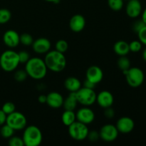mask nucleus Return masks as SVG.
I'll return each instance as SVG.
<instances>
[{"instance_id":"nucleus-32","label":"nucleus","mask_w":146,"mask_h":146,"mask_svg":"<svg viewBox=\"0 0 146 146\" xmlns=\"http://www.w3.org/2000/svg\"><path fill=\"white\" fill-rule=\"evenodd\" d=\"M27 76H28V75H27V73L26 72L25 69L18 70L14 74V78L18 82H22V81H25Z\"/></svg>"},{"instance_id":"nucleus-40","label":"nucleus","mask_w":146,"mask_h":146,"mask_svg":"<svg viewBox=\"0 0 146 146\" xmlns=\"http://www.w3.org/2000/svg\"><path fill=\"white\" fill-rule=\"evenodd\" d=\"M38 101L40 104H46V96L40 95L38 97Z\"/></svg>"},{"instance_id":"nucleus-43","label":"nucleus","mask_w":146,"mask_h":146,"mask_svg":"<svg viewBox=\"0 0 146 146\" xmlns=\"http://www.w3.org/2000/svg\"><path fill=\"white\" fill-rule=\"evenodd\" d=\"M143 58L144 61H146V48L143 51Z\"/></svg>"},{"instance_id":"nucleus-34","label":"nucleus","mask_w":146,"mask_h":146,"mask_svg":"<svg viewBox=\"0 0 146 146\" xmlns=\"http://www.w3.org/2000/svg\"><path fill=\"white\" fill-rule=\"evenodd\" d=\"M20 64H26L29 60L30 56L27 51H22L18 53Z\"/></svg>"},{"instance_id":"nucleus-25","label":"nucleus","mask_w":146,"mask_h":146,"mask_svg":"<svg viewBox=\"0 0 146 146\" xmlns=\"http://www.w3.org/2000/svg\"><path fill=\"white\" fill-rule=\"evenodd\" d=\"M108 7L113 11H121L124 5L123 0H108Z\"/></svg>"},{"instance_id":"nucleus-42","label":"nucleus","mask_w":146,"mask_h":146,"mask_svg":"<svg viewBox=\"0 0 146 146\" xmlns=\"http://www.w3.org/2000/svg\"><path fill=\"white\" fill-rule=\"evenodd\" d=\"M46 1H48V2H51V3H54V4H58L60 0H44Z\"/></svg>"},{"instance_id":"nucleus-24","label":"nucleus","mask_w":146,"mask_h":146,"mask_svg":"<svg viewBox=\"0 0 146 146\" xmlns=\"http://www.w3.org/2000/svg\"><path fill=\"white\" fill-rule=\"evenodd\" d=\"M14 130L11 127L7 125V123H4V125H1V128L0 129V134L1 136L4 138H10L11 136L14 135Z\"/></svg>"},{"instance_id":"nucleus-23","label":"nucleus","mask_w":146,"mask_h":146,"mask_svg":"<svg viewBox=\"0 0 146 146\" xmlns=\"http://www.w3.org/2000/svg\"><path fill=\"white\" fill-rule=\"evenodd\" d=\"M118 67L123 72L131 68V61L126 56H120L117 61Z\"/></svg>"},{"instance_id":"nucleus-29","label":"nucleus","mask_w":146,"mask_h":146,"mask_svg":"<svg viewBox=\"0 0 146 146\" xmlns=\"http://www.w3.org/2000/svg\"><path fill=\"white\" fill-rule=\"evenodd\" d=\"M1 110H2L7 115L16 111V106L15 105H14V104H13L12 102H6L5 104L2 106Z\"/></svg>"},{"instance_id":"nucleus-37","label":"nucleus","mask_w":146,"mask_h":146,"mask_svg":"<svg viewBox=\"0 0 146 146\" xmlns=\"http://www.w3.org/2000/svg\"><path fill=\"white\" fill-rule=\"evenodd\" d=\"M105 111H104V115L108 119H111V118H113L114 115H115V112H114V110L111 107H108V108H104Z\"/></svg>"},{"instance_id":"nucleus-27","label":"nucleus","mask_w":146,"mask_h":146,"mask_svg":"<svg viewBox=\"0 0 146 146\" xmlns=\"http://www.w3.org/2000/svg\"><path fill=\"white\" fill-rule=\"evenodd\" d=\"M20 43L22 45L26 46H29L32 45L33 42H34V38L31 34H28V33H24L21 35H20L19 37Z\"/></svg>"},{"instance_id":"nucleus-9","label":"nucleus","mask_w":146,"mask_h":146,"mask_svg":"<svg viewBox=\"0 0 146 146\" xmlns=\"http://www.w3.org/2000/svg\"><path fill=\"white\" fill-rule=\"evenodd\" d=\"M118 129L115 125L112 124H106L101 127L99 131L100 138L105 142L111 143L115 141L118 136Z\"/></svg>"},{"instance_id":"nucleus-41","label":"nucleus","mask_w":146,"mask_h":146,"mask_svg":"<svg viewBox=\"0 0 146 146\" xmlns=\"http://www.w3.org/2000/svg\"><path fill=\"white\" fill-rule=\"evenodd\" d=\"M141 19L143 20V21L146 25V8L141 13Z\"/></svg>"},{"instance_id":"nucleus-16","label":"nucleus","mask_w":146,"mask_h":146,"mask_svg":"<svg viewBox=\"0 0 146 146\" xmlns=\"http://www.w3.org/2000/svg\"><path fill=\"white\" fill-rule=\"evenodd\" d=\"M86 79L95 84L96 85L99 84L104 78V72L102 69L98 66H91L87 69Z\"/></svg>"},{"instance_id":"nucleus-3","label":"nucleus","mask_w":146,"mask_h":146,"mask_svg":"<svg viewBox=\"0 0 146 146\" xmlns=\"http://www.w3.org/2000/svg\"><path fill=\"white\" fill-rule=\"evenodd\" d=\"M22 139L25 146H38L43 140L41 130L36 125L26 126L24 129Z\"/></svg>"},{"instance_id":"nucleus-28","label":"nucleus","mask_w":146,"mask_h":146,"mask_svg":"<svg viewBox=\"0 0 146 146\" xmlns=\"http://www.w3.org/2000/svg\"><path fill=\"white\" fill-rule=\"evenodd\" d=\"M55 50H56V51L64 54L65 52H66L68 48V42L64 39L58 40L55 44Z\"/></svg>"},{"instance_id":"nucleus-12","label":"nucleus","mask_w":146,"mask_h":146,"mask_svg":"<svg viewBox=\"0 0 146 146\" xmlns=\"http://www.w3.org/2000/svg\"><path fill=\"white\" fill-rule=\"evenodd\" d=\"M31 46H32L33 50L36 54H46L50 51L51 44V41L48 38H44V37H40V38L34 40Z\"/></svg>"},{"instance_id":"nucleus-36","label":"nucleus","mask_w":146,"mask_h":146,"mask_svg":"<svg viewBox=\"0 0 146 146\" xmlns=\"http://www.w3.org/2000/svg\"><path fill=\"white\" fill-rule=\"evenodd\" d=\"M145 23L143 21L142 19H140V20H137L135 22H134L133 25V29L135 32L138 33L141 29L143 28V27H145Z\"/></svg>"},{"instance_id":"nucleus-30","label":"nucleus","mask_w":146,"mask_h":146,"mask_svg":"<svg viewBox=\"0 0 146 146\" xmlns=\"http://www.w3.org/2000/svg\"><path fill=\"white\" fill-rule=\"evenodd\" d=\"M8 143L10 146H24L22 138L14 136V135L9 138Z\"/></svg>"},{"instance_id":"nucleus-38","label":"nucleus","mask_w":146,"mask_h":146,"mask_svg":"<svg viewBox=\"0 0 146 146\" xmlns=\"http://www.w3.org/2000/svg\"><path fill=\"white\" fill-rule=\"evenodd\" d=\"M7 116V114H6L1 109L0 110V126H1V125H4V123H6Z\"/></svg>"},{"instance_id":"nucleus-19","label":"nucleus","mask_w":146,"mask_h":146,"mask_svg":"<svg viewBox=\"0 0 146 146\" xmlns=\"http://www.w3.org/2000/svg\"><path fill=\"white\" fill-rule=\"evenodd\" d=\"M64 86L69 92L76 93L81 88V83L76 77L70 76L64 81Z\"/></svg>"},{"instance_id":"nucleus-7","label":"nucleus","mask_w":146,"mask_h":146,"mask_svg":"<svg viewBox=\"0 0 146 146\" xmlns=\"http://www.w3.org/2000/svg\"><path fill=\"white\" fill-rule=\"evenodd\" d=\"M78 104L84 106H90L93 105L96 101V93L94 89L81 87L78 91L76 92Z\"/></svg>"},{"instance_id":"nucleus-11","label":"nucleus","mask_w":146,"mask_h":146,"mask_svg":"<svg viewBox=\"0 0 146 146\" xmlns=\"http://www.w3.org/2000/svg\"><path fill=\"white\" fill-rule=\"evenodd\" d=\"M115 126H116L118 132L127 134L132 132L135 127V123H134L133 120L130 117L123 116L120 118L117 121Z\"/></svg>"},{"instance_id":"nucleus-35","label":"nucleus","mask_w":146,"mask_h":146,"mask_svg":"<svg viewBox=\"0 0 146 146\" xmlns=\"http://www.w3.org/2000/svg\"><path fill=\"white\" fill-rule=\"evenodd\" d=\"M86 138H88L89 140V141H91V142H96L100 138L99 132H97L96 131H89Z\"/></svg>"},{"instance_id":"nucleus-18","label":"nucleus","mask_w":146,"mask_h":146,"mask_svg":"<svg viewBox=\"0 0 146 146\" xmlns=\"http://www.w3.org/2000/svg\"><path fill=\"white\" fill-rule=\"evenodd\" d=\"M64 99V97L61 96V94L56 92V91H53L46 95V104L50 108L57 109V108H59L63 106Z\"/></svg>"},{"instance_id":"nucleus-10","label":"nucleus","mask_w":146,"mask_h":146,"mask_svg":"<svg viewBox=\"0 0 146 146\" xmlns=\"http://www.w3.org/2000/svg\"><path fill=\"white\" fill-rule=\"evenodd\" d=\"M76 117V121L88 125L94 122L95 119V113L92 109L88 108V106H85L81 108L77 111Z\"/></svg>"},{"instance_id":"nucleus-39","label":"nucleus","mask_w":146,"mask_h":146,"mask_svg":"<svg viewBox=\"0 0 146 146\" xmlns=\"http://www.w3.org/2000/svg\"><path fill=\"white\" fill-rule=\"evenodd\" d=\"M96 86V84L92 83L91 81H88V80L86 79V81H84V87H86V88H91V89H94Z\"/></svg>"},{"instance_id":"nucleus-17","label":"nucleus","mask_w":146,"mask_h":146,"mask_svg":"<svg viewBox=\"0 0 146 146\" xmlns=\"http://www.w3.org/2000/svg\"><path fill=\"white\" fill-rule=\"evenodd\" d=\"M86 27V19L81 14H75L69 21V27L72 31L79 33L84 29Z\"/></svg>"},{"instance_id":"nucleus-20","label":"nucleus","mask_w":146,"mask_h":146,"mask_svg":"<svg viewBox=\"0 0 146 146\" xmlns=\"http://www.w3.org/2000/svg\"><path fill=\"white\" fill-rule=\"evenodd\" d=\"M113 51L119 56H127L130 52L129 44L125 41H118L114 44Z\"/></svg>"},{"instance_id":"nucleus-22","label":"nucleus","mask_w":146,"mask_h":146,"mask_svg":"<svg viewBox=\"0 0 146 146\" xmlns=\"http://www.w3.org/2000/svg\"><path fill=\"white\" fill-rule=\"evenodd\" d=\"M61 121L64 125L68 127L76 121V113L74 112V111L65 110V111L61 115Z\"/></svg>"},{"instance_id":"nucleus-8","label":"nucleus","mask_w":146,"mask_h":146,"mask_svg":"<svg viewBox=\"0 0 146 146\" xmlns=\"http://www.w3.org/2000/svg\"><path fill=\"white\" fill-rule=\"evenodd\" d=\"M6 123L11 127L14 131H21L27 126V120L24 114L15 111L7 115Z\"/></svg>"},{"instance_id":"nucleus-6","label":"nucleus","mask_w":146,"mask_h":146,"mask_svg":"<svg viewBox=\"0 0 146 146\" xmlns=\"http://www.w3.org/2000/svg\"><path fill=\"white\" fill-rule=\"evenodd\" d=\"M68 132L71 138L77 141H81L86 139L89 130L86 124L76 121L68 126Z\"/></svg>"},{"instance_id":"nucleus-1","label":"nucleus","mask_w":146,"mask_h":146,"mask_svg":"<svg viewBox=\"0 0 146 146\" xmlns=\"http://www.w3.org/2000/svg\"><path fill=\"white\" fill-rule=\"evenodd\" d=\"M47 68L44 60L38 57L30 58L25 64V71L28 76L35 80H41L45 78Z\"/></svg>"},{"instance_id":"nucleus-2","label":"nucleus","mask_w":146,"mask_h":146,"mask_svg":"<svg viewBox=\"0 0 146 146\" xmlns=\"http://www.w3.org/2000/svg\"><path fill=\"white\" fill-rule=\"evenodd\" d=\"M44 62L48 70L56 73L64 71L66 66V58L65 56L63 53L56 50L47 52L44 58Z\"/></svg>"},{"instance_id":"nucleus-15","label":"nucleus","mask_w":146,"mask_h":146,"mask_svg":"<svg viewBox=\"0 0 146 146\" xmlns=\"http://www.w3.org/2000/svg\"><path fill=\"white\" fill-rule=\"evenodd\" d=\"M19 37V34L14 30H7L3 35V41L7 46L11 48H15L20 44Z\"/></svg>"},{"instance_id":"nucleus-14","label":"nucleus","mask_w":146,"mask_h":146,"mask_svg":"<svg viewBox=\"0 0 146 146\" xmlns=\"http://www.w3.org/2000/svg\"><path fill=\"white\" fill-rule=\"evenodd\" d=\"M97 104L100 107L106 108L111 107L114 103V97L108 91H102L96 95Z\"/></svg>"},{"instance_id":"nucleus-31","label":"nucleus","mask_w":146,"mask_h":146,"mask_svg":"<svg viewBox=\"0 0 146 146\" xmlns=\"http://www.w3.org/2000/svg\"><path fill=\"white\" fill-rule=\"evenodd\" d=\"M142 45L143 44H141V42L139 40L138 41L135 40V41H131L129 44L130 51H132L133 53L139 52L141 50V48H142Z\"/></svg>"},{"instance_id":"nucleus-21","label":"nucleus","mask_w":146,"mask_h":146,"mask_svg":"<svg viewBox=\"0 0 146 146\" xmlns=\"http://www.w3.org/2000/svg\"><path fill=\"white\" fill-rule=\"evenodd\" d=\"M78 100H77L76 93L70 92L69 95L64 99L63 106L65 110H69V111H74L78 104Z\"/></svg>"},{"instance_id":"nucleus-26","label":"nucleus","mask_w":146,"mask_h":146,"mask_svg":"<svg viewBox=\"0 0 146 146\" xmlns=\"http://www.w3.org/2000/svg\"><path fill=\"white\" fill-rule=\"evenodd\" d=\"M11 18V13L7 9H0V24L9 22Z\"/></svg>"},{"instance_id":"nucleus-4","label":"nucleus","mask_w":146,"mask_h":146,"mask_svg":"<svg viewBox=\"0 0 146 146\" xmlns=\"http://www.w3.org/2000/svg\"><path fill=\"white\" fill-rule=\"evenodd\" d=\"M19 64L18 53L13 50L5 51L0 56V66L6 72L14 71Z\"/></svg>"},{"instance_id":"nucleus-33","label":"nucleus","mask_w":146,"mask_h":146,"mask_svg":"<svg viewBox=\"0 0 146 146\" xmlns=\"http://www.w3.org/2000/svg\"><path fill=\"white\" fill-rule=\"evenodd\" d=\"M137 34H138V39L141 44L146 46V25L143 27Z\"/></svg>"},{"instance_id":"nucleus-5","label":"nucleus","mask_w":146,"mask_h":146,"mask_svg":"<svg viewBox=\"0 0 146 146\" xmlns=\"http://www.w3.org/2000/svg\"><path fill=\"white\" fill-rule=\"evenodd\" d=\"M123 73L125 76L127 84L132 88H138L143 83L145 78L144 73L138 67H131Z\"/></svg>"},{"instance_id":"nucleus-13","label":"nucleus","mask_w":146,"mask_h":146,"mask_svg":"<svg viewBox=\"0 0 146 146\" xmlns=\"http://www.w3.org/2000/svg\"><path fill=\"white\" fill-rule=\"evenodd\" d=\"M125 12L130 18L135 19L142 13V4L139 0H128L125 7Z\"/></svg>"}]
</instances>
